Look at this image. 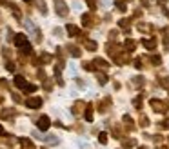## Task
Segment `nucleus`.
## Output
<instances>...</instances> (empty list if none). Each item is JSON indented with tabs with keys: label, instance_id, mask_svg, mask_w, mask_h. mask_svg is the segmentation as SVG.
Wrapping results in <instances>:
<instances>
[{
	"label": "nucleus",
	"instance_id": "f8f14e48",
	"mask_svg": "<svg viewBox=\"0 0 169 149\" xmlns=\"http://www.w3.org/2000/svg\"><path fill=\"white\" fill-rule=\"evenodd\" d=\"M98 140H100V144H106V142H107V137H106V133H100Z\"/></svg>",
	"mask_w": 169,
	"mask_h": 149
},
{
	"label": "nucleus",
	"instance_id": "20e7f679",
	"mask_svg": "<svg viewBox=\"0 0 169 149\" xmlns=\"http://www.w3.org/2000/svg\"><path fill=\"white\" fill-rule=\"evenodd\" d=\"M55 2H57V11H58V15H67V8H66V6H64V2H62V0H55Z\"/></svg>",
	"mask_w": 169,
	"mask_h": 149
},
{
	"label": "nucleus",
	"instance_id": "0eeeda50",
	"mask_svg": "<svg viewBox=\"0 0 169 149\" xmlns=\"http://www.w3.org/2000/svg\"><path fill=\"white\" fill-rule=\"evenodd\" d=\"M67 31H69L71 37H77V35H78V28H77V26H71V24H69V26H67Z\"/></svg>",
	"mask_w": 169,
	"mask_h": 149
},
{
	"label": "nucleus",
	"instance_id": "9b49d317",
	"mask_svg": "<svg viewBox=\"0 0 169 149\" xmlns=\"http://www.w3.org/2000/svg\"><path fill=\"white\" fill-rule=\"evenodd\" d=\"M24 89L28 91V93H33V91H37V86H31V84H28V86L24 87Z\"/></svg>",
	"mask_w": 169,
	"mask_h": 149
},
{
	"label": "nucleus",
	"instance_id": "39448f33",
	"mask_svg": "<svg viewBox=\"0 0 169 149\" xmlns=\"http://www.w3.org/2000/svg\"><path fill=\"white\" fill-rule=\"evenodd\" d=\"M151 106H153V109L158 111V113H162V111L166 109V107H164V102H160V100H151Z\"/></svg>",
	"mask_w": 169,
	"mask_h": 149
},
{
	"label": "nucleus",
	"instance_id": "423d86ee",
	"mask_svg": "<svg viewBox=\"0 0 169 149\" xmlns=\"http://www.w3.org/2000/svg\"><path fill=\"white\" fill-rule=\"evenodd\" d=\"M15 86H17V87H22V89H24V87L28 86V82H26L24 77H15Z\"/></svg>",
	"mask_w": 169,
	"mask_h": 149
},
{
	"label": "nucleus",
	"instance_id": "f03ea898",
	"mask_svg": "<svg viewBox=\"0 0 169 149\" xmlns=\"http://www.w3.org/2000/svg\"><path fill=\"white\" fill-rule=\"evenodd\" d=\"M15 44H17V47H20V49H22V47L28 44V38H26L24 33H18V35L15 37Z\"/></svg>",
	"mask_w": 169,
	"mask_h": 149
},
{
	"label": "nucleus",
	"instance_id": "1a4fd4ad",
	"mask_svg": "<svg viewBox=\"0 0 169 149\" xmlns=\"http://www.w3.org/2000/svg\"><path fill=\"white\" fill-rule=\"evenodd\" d=\"M124 46H127V47H126L127 51H133V49H135V42H133V40H126Z\"/></svg>",
	"mask_w": 169,
	"mask_h": 149
},
{
	"label": "nucleus",
	"instance_id": "6e6552de",
	"mask_svg": "<svg viewBox=\"0 0 169 149\" xmlns=\"http://www.w3.org/2000/svg\"><path fill=\"white\" fill-rule=\"evenodd\" d=\"M142 44H144L147 49H155V42H153V40H142Z\"/></svg>",
	"mask_w": 169,
	"mask_h": 149
},
{
	"label": "nucleus",
	"instance_id": "f257e3e1",
	"mask_svg": "<svg viewBox=\"0 0 169 149\" xmlns=\"http://www.w3.org/2000/svg\"><path fill=\"white\" fill-rule=\"evenodd\" d=\"M37 126H38L40 131H47V129H49V126H51V120L47 117H40L38 122H37Z\"/></svg>",
	"mask_w": 169,
	"mask_h": 149
},
{
	"label": "nucleus",
	"instance_id": "7ed1b4c3",
	"mask_svg": "<svg viewBox=\"0 0 169 149\" xmlns=\"http://www.w3.org/2000/svg\"><path fill=\"white\" fill-rule=\"evenodd\" d=\"M26 104H28V107H31V109H38V107L42 106V98H38V97L37 98H29Z\"/></svg>",
	"mask_w": 169,
	"mask_h": 149
},
{
	"label": "nucleus",
	"instance_id": "2eb2a0df",
	"mask_svg": "<svg viewBox=\"0 0 169 149\" xmlns=\"http://www.w3.org/2000/svg\"><path fill=\"white\" fill-rule=\"evenodd\" d=\"M0 135H4V127L2 126H0Z\"/></svg>",
	"mask_w": 169,
	"mask_h": 149
},
{
	"label": "nucleus",
	"instance_id": "ddd939ff",
	"mask_svg": "<svg viewBox=\"0 0 169 149\" xmlns=\"http://www.w3.org/2000/svg\"><path fill=\"white\" fill-rule=\"evenodd\" d=\"M117 8H118L120 11H126V8H127V6H126L124 2H118V6H117Z\"/></svg>",
	"mask_w": 169,
	"mask_h": 149
},
{
	"label": "nucleus",
	"instance_id": "4468645a",
	"mask_svg": "<svg viewBox=\"0 0 169 149\" xmlns=\"http://www.w3.org/2000/svg\"><path fill=\"white\" fill-rule=\"evenodd\" d=\"M95 47H97V44H95V42H87V49H95Z\"/></svg>",
	"mask_w": 169,
	"mask_h": 149
},
{
	"label": "nucleus",
	"instance_id": "9d476101",
	"mask_svg": "<svg viewBox=\"0 0 169 149\" xmlns=\"http://www.w3.org/2000/svg\"><path fill=\"white\" fill-rule=\"evenodd\" d=\"M91 118H93V109H91V107H87V111H86V120L91 122Z\"/></svg>",
	"mask_w": 169,
	"mask_h": 149
},
{
	"label": "nucleus",
	"instance_id": "dca6fc26",
	"mask_svg": "<svg viewBox=\"0 0 169 149\" xmlns=\"http://www.w3.org/2000/svg\"><path fill=\"white\" fill-rule=\"evenodd\" d=\"M26 2H29V0H26Z\"/></svg>",
	"mask_w": 169,
	"mask_h": 149
}]
</instances>
